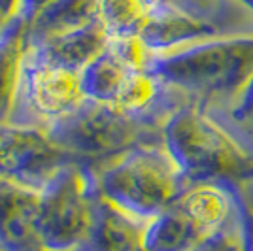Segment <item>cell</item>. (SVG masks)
Segmentation results:
<instances>
[{
	"mask_svg": "<svg viewBox=\"0 0 253 251\" xmlns=\"http://www.w3.org/2000/svg\"><path fill=\"white\" fill-rule=\"evenodd\" d=\"M45 132L61 149L95 172L134 147L163 144L161 123L87 98L74 114L53 123Z\"/></svg>",
	"mask_w": 253,
	"mask_h": 251,
	"instance_id": "3",
	"label": "cell"
},
{
	"mask_svg": "<svg viewBox=\"0 0 253 251\" xmlns=\"http://www.w3.org/2000/svg\"><path fill=\"white\" fill-rule=\"evenodd\" d=\"M240 2H242V4H246V6L253 11V0H240Z\"/></svg>",
	"mask_w": 253,
	"mask_h": 251,
	"instance_id": "21",
	"label": "cell"
},
{
	"mask_svg": "<svg viewBox=\"0 0 253 251\" xmlns=\"http://www.w3.org/2000/svg\"><path fill=\"white\" fill-rule=\"evenodd\" d=\"M213 38H219L217 23L176 0H157L138 34L148 53H169Z\"/></svg>",
	"mask_w": 253,
	"mask_h": 251,
	"instance_id": "9",
	"label": "cell"
},
{
	"mask_svg": "<svg viewBox=\"0 0 253 251\" xmlns=\"http://www.w3.org/2000/svg\"><path fill=\"white\" fill-rule=\"evenodd\" d=\"M85 102L80 74L47 63L32 45L23 57L8 125L47 130Z\"/></svg>",
	"mask_w": 253,
	"mask_h": 251,
	"instance_id": "7",
	"label": "cell"
},
{
	"mask_svg": "<svg viewBox=\"0 0 253 251\" xmlns=\"http://www.w3.org/2000/svg\"><path fill=\"white\" fill-rule=\"evenodd\" d=\"M0 251H45L40 191L0 179Z\"/></svg>",
	"mask_w": 253,
	"mask_h": 251,
	"instance_id": "11",
	"label": "cell"
},
{
	"mask_svg": "<svg viewBox=\"0 0 253 251\" xmlns=\"http://www.w3.org/2000/svg\"><path fill=\"white\" fill-rule=\"evenodd\" d=\"M70 163V153L57 146L45 130L0 125V179L42 191Z\"/></svg>",
	"mask_w": 253,
	"mask_h": 251,
	"instance_id": "8",
	"label": "cell"
},
{
	"mask_svg": "<svg viewBox=\"0 0 253 251\" xmlns=\"http://www.w3.org/2000/svg\"><path fill=\"white\" fill-rule=\"evenodd\" d=\"M157 0H98L96 19L110 40H132L148 21Z\"/></svg>",
	"mask_w": 253,
	"mask_h": 251,
	"instance_id": "15",
	"label": "cell"
},
{
	"mask_svg": "<svg viewBox=\"0 0 253 251\" xmlns=\"http://www.w3.org/2000/svg\"><path fill=\"white\" fill-rule=\"evenodd\" d=\"M148 51L132 40H110L102 53H98L80 74L82 91L87 100L100 104H116L126 82L136 68L144 66Z\"/></svg>",
	"mask_w": 253,
	"mask_h": 251,
	"instance_id": "10",
	"label": "cell"
},
{
	"mask_svg": "<svg viewBox=\"0 0 253 251\" xmlns=\"http://www.w3.org/2000/svg\"><path fill=\"white\" fill-rule=\"evenodd\" d=\"M95 174L102 199L144 221L169 208L189 185L165 144L134 147Z\"/></svg>",
	"mask_w": 253,
	"mask_h": 251,
	"instance_id": "4",
	"label": "cell"
},
{
	"mask_svg": "<svg viewBox=\"0 0 253 251\" xmlns=\"http://www.w3.org/2000/svg\"><path fill=\"white\" fill-rule=\"evenodd\" d=\"M144 68L183 96L236 102L253 74V36H221L169 53H148Z\"/></svg>",
	"mask_w": 253,
	"mask_h": 251,
	"instance_id": "1",
	"label": "cell"
},
{
	"mask_svg": "<svg viewBox=\"0 0 253 251\" xmlns=\"http://www.w3.org/2000/svg\"><path fill=\"white\" fill-rule=\"evenodd\" d=\"M100 193L84 163L61 168L40 191V232L45 251H84L95 227Z\"/></svg>",
	"mask_w": 253,
	"mask_h": 251,
	"instance_id": "6",
	"label": "cell"
},
{
	"mask_svg": "<svg viewBox=\"0 0 253 251\" xmlns=\"http://www.w3.org/2000/svg\"><path fill=\"white\" fill-rule=\"evenodd\" d=\"M108 43L110 38L96 19L74 31L61 32L43 38L40 42H29V45H32L47 63L57 64L70 72L82 74V70L98 53L104 51Z\"/></svg>",
	"mask_w": 253,
	"mask_h": 251,
	"instance_id": "12",
	"label": "cell"
},
{
	"mask_svg": "<svg viewBox=\"0 0 253 251\" xmlns=\"http://www.w3.org/2000/svg\"><path fill=\"white\" fill-rule=\"evenodd\" d=\"M29 32L31 23L17 11L0 29V125L10 119L23 57L29 47Z\"/></svg>",
	"mask_w": 253,
	"mask_h": 251,
	"instance_id": "14",
	"label": "cell"
},
{
	"mask_svg": "<svg viewBox=\"0 0 253 251\" xmlns=\"http://www.w3.org/2000/svg\"><path fill=\"white\" fill-rule=\"evenodd\" d=\"M53 2H55V0H17L15 11H17L19 15H23V17L32 25V21H34L43 10H47Z\"/></svg>",
	"mask_w": 253,
	"mask_h": 251,
	"instance_id": "19",
	"label": "cell"
},
{
	"mask_svg": "<svg viewBox=\"0 0 253 251\" xmlns=\"http://www.w3.org/2000/svg\"><path fill=\"white\" fill-rule=\"evenodd\" d=\"M232 117L238 123H248L253 121V74L250 78L248 85L244 87V91L240 93V96L236 98L234 108H232Z\"/></svg>",
	"mask_w": 253,
	"mask_h": 251,
	"instance_id": "16",
	"label": "cell"
},
{
	"mask_svg": "<svg viewBox=\"0 0 253 251\" xmlns=\"http://www.w3.org/2000/svg\"><path fill=\"white\" fill-rule=\"evenodd\" d=\"M240 199L227 183H189L167 209L146 223V251H201L229 221L238 217Z\"/></svg>",
	"mask_w": 253,
	"mask_h": 251,
	"instance_id": "5",
	"label": "cell"
},
{
	"mask_svg": "<svg viewBox=\"0 0 253 251\" xmlns=\"http://www.w3.org/2000/svg\"><path fill=\"white\" fill-rule=\"evenodd\" d=\"M240 248V236H234L231 230L219 232L213 240H210L201 251H238Z\"/></svg>",
	"mask_w": 253,
	"mask_h": 251,
	"instance_id": "18",
	"label": "cell"
},
{
	"mask_svg": "<svg viewBox=\"0 0 253 251\" xmlns=\"http://www.w3.org/2000/svg\"><path fill=\"white\" fill-rule=\"evenodd\" d=\"M146 223L100 197L95 227L84 251H146Z\"/></svg>",
	"mask_w": 253,
	"mask_h": 251,
	"instance_id": "13",
	"label": "cell"
},
{
	"mask_svg": "<svg viewBox=\"0 0 253 251\" xmlns=\"http://www.w3.org/2000/svg\"><path fill=\"white\" fill-rule=\"evenodd\" d=\"M15 8H17V0H0V29L11 19Z\"/></svg>",
	"mask_w": 253,
	"mask_h": 251,
	"instance_id": "20",
	"label": "cell"
},
{
	"mask_svg": "<svg viewBox=\"0 0 253 251\" xmlns=\"http://www.w3.org/2000/svg\"><path fill=\"white\" fill-rule=\"evenodd\" d=\"M238 225H240V244L244 251H253V208L240 200L238 209Z\"/></svg>",
	"mask_w": 253,
	"mask_h": 251,
	"instance_id": "17",
	"label": "cell"
},
{
	"mask_svg": "<svg viewBox=\"0 0 253 251\" xmlns=\"http://www.w3.org/2000/svg\"><path fill=\"white\" fill-rule=\"evenodd\" d=\"M163 144L187 183L238 187L253 178V157L199 104L183 102L163 123Z\"/></svg>",
	"mask_w": 253,
	"mask_h": 251,
	"instance_id": "2",
	"label": "cell"
},
{
	"mask_svg": "<svg viewBox=\"0 0 253 251\" xmlns=\"http://www.w3.org/2000/svg\"><path fill=\"white\" fill-rule=\"evenodd\" d=\"M238 251H244V250H242V244H240V248H238Z\"/></svg>",
	"mask_w": 253,
	"mask_h": 251,
	"instance_id": "22",
	"label": "cell"
}]
</instances>
